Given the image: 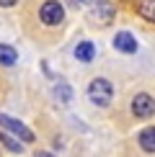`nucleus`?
Returning <instances> with one entry per match:
<instances>
[{
  "mask_svg": "<svg viewBox=\"0 0 155 157\" xmlns=\"http://www.w3.org/2000/svg\"><path fill=\"white\" fill-rule=\"evenodd\" d=\"M88 98L96 103V106L106 108L109 103H111V98H114V88H111V82L103 80V77H96V80H90V85H88Z\"/></svg>",
  "mask_w": 155,
  "mask_h": 157,
  "instance_id": "f257e3e1",
  "label": "nucleus"
},
{
  "mask_svg": "<svg viewBox=\"0 0 155 157\" xmlns=\"http://www.w3.org/2000/svg\"><path fill=\"white\" fill-rule=\"evenodd\" d=\"M39 18H42L44 26H57V23H62V18H65V8L57 0H47V3L42 5V10H39Z\"/></svg>",
  "mask_w": 155,
  "mask_h": 157,
  "instance_id": "f03ea898",
  "label": "nucleus"
},
{
  "mask_svg": "<svg viewBox=\"0 0 155 157\" xmlns=\"http://www.w3.org/2000/svg\"><path fill=\"white\" fill-rule=\"evenodd\" d=\"M0 126L3 129H8L10 134H16L21 142H34V132H31L29 126H23L18 119H13V116H5V113H0Z\"/></svg>",
  "mask_w": 155,
  "mask_h": 157,
  "instance_id": "7ed1b4c3",
  "label": "nucleus"
},
{
  "mask_svg": "<svg viewBox=\"0 0 155 157\" xmlns=\"http://www.w3.org/2000/svg\"><path fill=\"white\" fill-rule=\"evenodd\" d=\"M132 113L137 116V119H150L155 113V101L147 93H137L132 98Z\"/></svg>",
  "mask_w": 155,
  "mask_h": 157,
  "instance_id": "20e7f679",
  "label": "nucleus"
},
{
  "mask_svg": "<svg viewBox=\"0 0 155 157\" xmlns=\"http://www.w3.org/2000/svg\"><path fill=\"white\" fill-rule=\"evenodd\" d=\"M114 47L119 52H124V54H134V52H137V39L129 34V31H119V34L114 36Z\"/></svg>",
  "mask_w": 155,
  "mask_h": 157,
  "instance_id": "39448f33",
  "label": "nucleus"
},
{
  "mask_svg": "<svg viewBox=\"0 0 155 157\" xmlns=\"http://www.w3.org/2000/svg\"><path fill=\"white\" fill-rule=\"evenodd\" d=\"M93 57H96V47L90 41H80L75 47V59H80V62H93Z\"/></svg>",
  "mask_w": 155,
  "mask_h": 157,
  "instance_id": "423d86ee",
  "label": "nucleus"
},
{
  "mask_svg": "<svg viewBox=\"0 0 155 157\" xmlns=\"http://www.w3.org/2000/svg\"><path fill=\"white\" fill-rule=\"evenodd\" d=\"M93 18H96V21H101V23H109L114 18V5L111 3H98L93 8Z\"/></svg>",
  "mask_w": 155,
  "mask_h": 157,
  "instance_id": "0eeeda50",
  "label": "nucleus"
},
{
  "mask_svg": "<svg viewBox=\"0 0 155 157\" xmlns=\"http://www.w3.org/2000/svg\"><path fill=\"white\" fill-rule=\"evenodd\" d=\"M140 147L145 152H155V126H147L140 132Z\"/></svg>",
  "mask_w": 155,
  "mask_h": 157,
  "instance_id": "6e6552de",
  "label": "nucleus"
},
{
  "mask_svg": "<svg viewBox=\"0 0 155 157\" xmlns=\"http://www.w3.org/2000/svg\"><path fill=\"white\" fill-rule=\"evenodd\" d=\"M16 59H18L16 49H13V47H8V44H0V64L10 67V64H16Z\"/></svg>",
  "mask_w": 155,
  "mask_h": 157,
  "instance_id": "1a4fd4ad",
  "label": "nucleus"
},
{
  "mask_svg": "<svg viewBox=\"0 0 155 157\" xmlns=\"http://www.w3.org/2000/svg\"><path fill=\"white\" fill-rule=\"evenodd\" d=\"M140 16L142 18H147V21H153L155 23V0H140Z\"/></svg>",
  "mask_w": 155,
  "mask_h": 157,
  "instance_id": "9d476101",
  "label": "nucleus"
},
{
  "mask_svg": "<svg viewBox=\"0 0 155 157\" xmlns=\"http://www.w3.org/2000/svg\"><path fill=\"white\" fill-rule=\"evenodd\" d=\"M0 142H3V144H5V147H8V149H10V152H16V155H18V152H23V147H21V144H18V142H16V139H13V136H8V134H3V132H0Z\"/></svg>",
  "mask_w": 155,
  "mask_h": 157,
  "instance_id": "9b49d317",
  "label": "nucleus"
},
{
  "mask_svg": "<svg viewBox=\"0 0 155 157\" xmlns=\"http://www.w3.org/2000/svg\"><path fill=\"white\" fill-rule=\"evenodd\" d=\"M57 93H60L62 103H67V101H70V88H67V85H60V88H57Z\"/></svg>",
  "mask_w": 155,
  "mask_h": 157,
  "instance_id": "f8f14e48",
  "label": "nucleus"
},
{
  "mask_svg": "<svg viewBox=\"0 0 155 157\" xmlns=\"http://www.w3.org/2000/svg\"><path fill=\"white\" fill-rule=\"evenodd\" d=\"M18 0H0V8H10V5H16Z\"/></svg>",
  "mask_w": 155,
  "mask_h": 157,
  "instance_id": "ddd939ff",
  "label": "nucleus"
},
{
  "mask_svg": "<svg viewBox=\"0 0 155 157\" xmlns=\"http://www.w3.org/2000/svg\"><path fill=\"white\" fill-rule=\"evenodd\" d=\"M36 157H54V155H49V152H36Z\"/></svg>",
  "mask_w": 155,
  "mask_h": 157,
  "instance_id": "4468645a",
  "label": "nucleus"
},
{
  "mask_svg": "<svg viewBox=\"0 0 155 157\" xmlns=\"http://www.w3.org/2000/svg\"><path fill=\"white\" fill-rule=\"evenodd\" d=\"M80 3H85V0H80Z\"/></svg>",
  "mask_w": 155,
  "mask_h": 157,
  "instance_id": "2eb2a0df",
  "label": "nucleus"
}]
</instances>
